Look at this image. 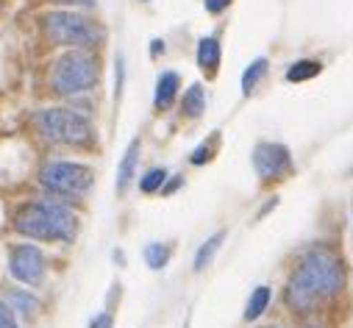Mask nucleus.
<instances>
[{
    "label": "nucleus",
    "instance_id": "nucleus-1",
    "mask_svg": "<svg viewBox=\"0 0 353 328\" xmlns=\"http://www.w3.org/2000/svg\"><path fill=\"white\" fill-rule=\"evenodd\" d=\"M342 284H345L342 262L331 251L317 248L306 254L301 267L292 273L287 284V306L295 311H312L323 300H331L334 295H339Z\"/></svg>",
    "mask_w": 353,
    "mask_h": 328
},
{
    "label": "nucleus",
    "instance_id": "nucleus-2",
    "mask_svg": "<svg viewBox=\"0 0 353 328\" xmlns=\"http://www.w3.org/2000/svg\"><path fill=\"white\" fill-rule=\"evenodd\" d=\"M14 228L39 242H72L78 217L56 201H28L14 212Z\"/></svg>",
    "mask_w": 353,
    "mask_h": 328
},
{
    "label": "nucleus",
    "instance_id": "nucleus-3",
    "mask_svg": "<svg viewBox=\"0 0 353 328\" xmlns=\"http://www.w3.org/2000/svg\"><path fill=\"white\" fill-rule=\"evenodd\" d=\"M95 84H98V64L90 53L70 50L53 64L50 87L59 95H81L90 92Z\"/></svg>",
    "mask_w": 353,
    "mask_h": 328
},
{
    "label": "nucleus",
    "instance_id": "nucleus-4",
    "mask_svg": "<svg viewBox=\"0 0 353 328\" xmlns=\"http://www.w3.org/2000/svg\"><path fill=\"white\" fill-rule=\"evenodd\" d=\"M42 28L53 45L67 48H95L103 39V31L75 12H50L42 17Z\"/></svg>",
    "mask_w": 353,
    "mask_h": 328
},
{
    "label": "nucleus",
    "instance_id": "nucleus-5",
    "mask_svg": "<svg viewBox=\"0 0 353 328\" xmlns=\"http://www.w3.org/2000/svg\"><path fill=\"white\" fill-rule=\"evenodd\" d=\"M37 125L45 139L59 145H90L95 136L92 123L72 109H45L37 114Z\"/></svg>",
    "mask_w": 353,
    "mask_h": 328
},
{
    "label": "nucleus",
    "instance_id": "nucleus-6",
    "mask_svg": "<svg viewBox=\"0 0 353 328\" xmlns=\"http://www.w3.org/2000/svg\"><path fill=\"white\" fill-rule=\"evenodd\" d=\"M39 184L53 195H83L95 184V173L86 164L75 161H50L39 170Z\"/></svg>",
    "mask_w": 353,
    "mask_h": 328
},
{
    "label": "nucleus",
    "instance_id": "nucleus-7",
    "mask_svg": "<svg viewBox=\"0 0 353 328\" xmlns=\"http://www.w3.org/2000/svg\"><path fill=\"white\" fill-rule=\"evenodd\" d=\"M9 273L23 284H39L45 278V256L34 245H17L9 254Z\"/></svg>",
    "mask_w": 353,
    "mask_h": 328
},
{
    "label": "nucleus",
    "instance_id": "nucleus-8",
    "mask_svg": "<svg viewBox=\"0 0 353 328\" xmlns=\"http://www.w3.org/2000/svg\"><path fill=\"white\" fill-rule=\"evenodd\" d=\"M253 167L261 178H281L292 167L290 150L279 142H261L253 150Z\"/></svg>",
    "mask_w": 353,
    "mask_h": 328
},
{
    "label": "nucleus",
    "instance_id": "nucleus-9",
    "mask_svg": "<svg viewBox=\"0 0 353 328\" xmlns=\"http://www.w3.org/2000/svg\"><path fill=\"white\" fill-rule=\"evenodd\" d=\"M179 84H181L179 72H161L159 75V81H156V98H153V103H156L159 112L172 106L175 95H179Z\"/></svg>",
    "mask_w": 353,
    "mask_h": 328
},
{
    "label": "nucleus",
    "instance_id": "nucleus-10",
    "mask_svg": "<svg viewBox=\"0 0 353 328\" xmlns=\"http://www.w3.org/2000/svg\"><path fill=\"white\" fill-rule=\"evenodd\" d=\"M137 158H139V142L134 139V142L128 145V150H125L123 161H120V170H117V192H120V195L128 189V184H131V178H134Z\"/></svg>",
    "mask_w": 353,
    "mask_h": 328
},
{
    "label": "nucleus",
    "instance_id": "nucleus-11",
    "mask_svg": "<svg viewBox=\"0 0 353 328\" xmlns=\"http://www.w3.org/2000/svg\"><path fill=\"white\" fill-rule=\"evenodd\" d=\"M198 64H201L209 75L217 72V67H220V42H217L214 37H203V39L198 42Z\"/></svg>",
    "mask_w": 353,
    "mask_h": 328
},
{
    "label": "nucleus",
    "instance_id": "nucleus-12",
    "mask_svg": "<svg viewBox=\"0 0 353 328\" xmlns=\"http://www.w3.org/2000/svg\"><path fill=\"white\" fill-rule=\"evenodd\" d=\"M181 106H184V114H187V117H201L203 109H206V92H203V87H201V84H192V87L187 90Z\"/></svg>",
    "mask_w": 353,
    "mask_h": 328
},
{
    "label": "nucleus",
    "instance_id": "nucleus-13",
    "mask_svg": "<svg viewBox=\"0 0 353 328\" xmlns=\"http://www.w3.org/2000/svg\"><path fill=\"white\" fill-rule=\"evenodd\" d=\"M268 303H270V287H256L250 300H248V306H245V320L250 322V320L261 317V311L268 309Z\"/></svg>",
    "mask_w": 353,
    "mask_h": 328
},
{
    "label": "nucleus",
    "instance_id": "nucleus-14",
    "mask_svg": "<svg viewBox=\"0 0 353 328\" xmlns=\"http://www.w3.org/2000/svg\"><path fill=\"white\" fill-rule=\"evenodd\" d=\"M223 239H225V234L220 231V234H214V236H209L203 245H201V251L195 254V270H203L212 259H214V254L220 251V245H223Z\"/></svg>",
    "mask_w": 353,
    "mask_h": 328
},
{
    "label": "nucleus",
    "instance_id": "nucleus-15",
    "mask_svg": "<svg viewBox=\"0 0 353 328\" xmlns=\"http://www.w3.org/2000/svg\"><path fill=\"white\" fill-rule=\"evenodd\" d=\"M6 306L12 309V311H20V314H26V317H31L34 311H37V306H39V300L34 298V295H28V292H12L9 298H6Z\"/></svg>",
    "mask_w": 353,
    "mask_h": 328
},
{
    "label": "nucleus",
    "instance_id": "nucleus-16",
    "mask_svg": "<svg viewBox=\"0 0 353 328\" xmlns=\"http://www.w3.org/2000/svg\"><path fill=\"white\" fill-rule=\"evenodd\" d=\"M264 72H268V59H256V61L245 70V75H242V92H245V95H250V92L256 90V84L264 78Z\"/></svg>",
    "mask_w": 353,
    "mask_h": 328
},
{
    "label": "nucleus",
    "instance_id": "nucleus-17",
    "mask_svg": "<svg viewBox=\"0 0 353 328\" xmlns=\"http://www.w3.org/2000/svg\"><path fill=\"white\" fill-rule=\"evenodd\" d=\"M170 254H172L170 245L153 242V245H148V248H145V262H148L153 270H161V267L170 262Z\"/></svg>",
    "mask_w": 353,
    "mask_h": 328
},
{
    "label": "nucleus",
    "instance_id": "nucleus-18",
    "mask_svg": "<svg viewBox=\"0 0 353 328\" xmlns=\"http://www.w3.org/2000/svg\"><path fill=\"white\" fill-rule=\"evenodd\" d=\"M320 72V61H295L290 70H287V81H309Z\"/></svg>",
    "mask_w": 353,
    "mask_h": 328
},
{
    "label": "nucleus",
    "instance_id": "nucleus-19",
    "mask_svg": "<svg viewBox=\"0 0 353 328\" xmlns=\"http://www.w3.org/2000/svg\"><path fill=\"white\" fill-rule=\"evenodd\" d=\"M164 181H167V170H164V167H153V170H148L145 178L139 181V189H142L145 195H150V192H159V189L164 187Z\"/></svg>",
    "mask_w": 353,
    "mask_h": 328
},
{
    "label": "nucleus",
    "instance_id": "nucleus-20",
    "mask_svg": "<svg viewBox=\"0 0 353 328\" xmlns=\"http://www.w3.org/2000/svg\"><path fill=\"white\" fill-rule=\"evenodd\" d=\"M212 153H214V139H212L209 145H201V147L190 156V161H192V164H206V161L212 158Z\"/></svg>",
    "mask_w": 353,
    "mask_h": 328
},
{
    "label": "nucleus",
    "instance_id": "nucleus-21",
    "mask_svg": "<svg viewBox=\"0 0 353 328\" xmlns=\"http://www.w3.org/2000/svg\"><path fill=\"white\" fill-rule=\"evenodd\" d=\"M0 328H20L14 320V311L6 303H0Z\"/></svg>",
    "mask_w": 353,
    "mask_h": 328
},
{
    "label": "nucleus",
    "instance_id": "nucleus-22",
    "mask_svg": "<svg viewBox=\"0 0 353 328\" xmlns=\"http://www.w3.org/2000/svg\"><path fill=\"white\" fill-rule=\"evenodd\" d=\"M228 6H231V0H206V12H212V14H220Z\"/></svg>",
    "mask_w": 353,
    "mask_h": 328
},
{
    "label": "nucleus",
    "instance_id": "nucleus-23",
    "mask_svg": "<svg viewBox=\"0 0 353 328\" xmlns=\"http://www.w3.org/2000/svg\"><path fill=\"white\" fill-rule=\"evenodd\" d=\"M90 328H112V314H101V317H95Z\"/></svg>",
    "mask_w": 353,
    "mask_h": 328
},
{
    "label": "nucleus",
    "instance_id": "nucleus-24",
    "mask_svg": "<svg viewBox=\"0 0 353 328\" xmlns=\"http://www.w3.org/2000/svg\"><path fill=\"white\" fill-rule=\"evenodd\" d=\"M53 3H61V6H92L95 0H53Z\"/></svg>",
    "mask_w": 353,
    "mask_h": 328
},
{
    "label": "nucleus",
    "instance_id": "nucleus-25",
    "mask_svg": "<svg viewBox=\"0 0 353 328\" xmlns=\"http://www.w3.org/2000/svg\"><path fill=\"white\" fill-rule=\"evenodd\" d=\"M306 328H320V325H306Z\"/></svg>",
    "mask_w": 353,
    "mask_h": 328
},
{
    "label": "nucleus",
    "instance_id": "nucleus-26",
    "mask_svg": "<svg viewBox=\"0 0 353 328\" xmlns=\"http://www.w3.org/2000/svg\"><path fill=\"white\" fill-rule=\"evenodd\" d=\"M270 328H273V325H270Z\"/></svg>",
    "mask_w": 353,
    "mask_h": 328
}]
</instances>
